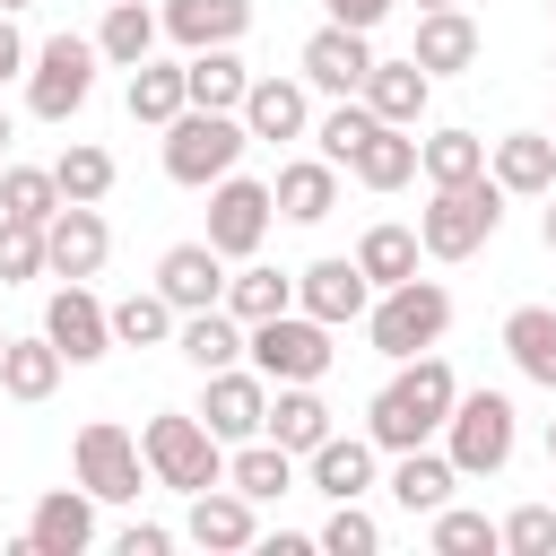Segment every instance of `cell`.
<instances>
[{
    "mask_svg": "<svg viewBox=\"0 0 556 556\" xmlns=\"http://www.w3.org/2000/svg\"><path fill=\"white\" fill-rule=\"evenodd\" d=\"M547 139H556V130H547Z\"/></svg>",
    "mask_w": 556,
    "mask_h": 556,
    "instance_id": "56",
    "label": "cell"
},
{
    "mask_svg": "<svg viewBox=\"0 0 556 556\" xmlns=\"http://www.w3.org/2000/svg\"><path fill=\"white\" fill-rule=\"evenodd\" d=\"M104 313H113V348H174V321H182L156 287H130V295L104 304Z\"/></svg>",
    "mask_w": 556,
    "mask_h": 556,
    "instance_id": "38",
    "label": "cell"
},
{
    "mask_svg": "<svg viewBox=\"0 0 556 556\" xmlns=\"http://www.w3.org/2000/svg\"><path fill=\"white\" fill-rule=\"evenodd\" d=\"M295 478H304V460H295L287 443H269V434H243V443H226V486H235V495H252V504H278V495H295Z\"/></svg>",
    "mask_w": 556,
    "mask_h": 556,
    "instance_id": "24",
    "label": "cell"
},
{
    "mask_svg": "<svg viewBox=\"0 0 556 556\" xmlns=\"http://www.w3.org/2000/svg\"><path fill=\"white\" fill-rule=\"evenodd\" d=\"M478 52H486V35H478L469 9H417V43H408V61H417L426 78H460V70H478Z\"/></svg>",
    "mask_w": 556,
    "mask_h": 556,
    "instance_id": "20",
    "label": "cell"
},
{
    "mask_svg": "<svg viewBox=\"0 0 556 556\" xmlns=\"http://www.w3.org/2000/svg\"><path fill=\"white\" fill-rule=\"evenodd\" d=\"M96 70H104V52H96V35H43L35 52H26V113L35 122H78L87 113V96H96Z\"/></svg>",
    "mask_w": 556,
    "mask_h": 556,
    "instance_id": "6",
    "label": "cell"
},
{
    "mask_svg": "<svg viewBox=\"0 0 556 556\" xmlns=\"http://www.w3.org/2000/svg\"><path fill=\"white\" fill-rule=\"evenodd\" d=\"M243 365L261 382H321L339 365V330L313 321V313H269V321H243Z\"/></svg>",
    "mask_w": 556,
    "mask_h": 556,
    "instance_id": "4",
    "label": "cell"
},
{
    "mask_svg": "<svg viewBox=\"0 0 556 556\" xmlns=\"http://www.w3.org/2000/svg\"><path fill=\"white\" fill-rule=\"evenodd\" d=\"M104 252H113V226L96 200H61L43 217V278H96Z\"/></svg>",
    "mask_w": 556,
    "mask_h": 556,
    "instance_id": "11",
    "label": "cell"
},
{
    "mask_svg": "<svg viewBox=\"0 0 556 556\" xmlns=\"http://www.w3.org/2000/svg\"><path fill=\"white\" fill-rule=\"evenodd\" d=\"M269 200H278L287 226H321V217L339 208V165H330V156H287V165L269 174Z\"/></svg>",
    "mask_w": 556,
    "mask_h": 556,
    "instance_id": "26",
    "label": "cell"
},
{
    "mask_svg": "<svg viewBox=\"0 0 556 556\" xmlns=\"http://www.w3.org/2000/svg\"><path fill=\"white\" fill-rule=\"evenodd\" d=\"M174 356H182L191 374L243 365V321H235L226 304H208V313H182V321H174Z\"/></svg>",
    "mask_w": 556,
    "mask_h": 556,
    "instance_id": "32",
    "label": "cell"
},
{
    "mask_svg": "<svg viewBox=\"0 0 556 556\" xmlns=\"http://www.w3.org/2000/svg\"><path fill=\"white\" fill-rule=\"evenodd\" d=\"M0 348H9V330H0Z\"/></svg>",
    "mask_w": 556,
    "mask_h": 556,
    "instance_id": "55",
    "label": "cell"
},
{
    "mask_svg": "<svg viewBox=\"0 0 556 556\" xmlns=\"http://www.w3.org/2000/svg\"><path fill=\"white\" fill-rule=\"evenodd\" d=\"M113 148H96V139H70L61 156H52V182H61V200H104L113 191Z\"/></svg>",
    "mask_w": 556,
    "mask_h": 556,
    "instance_id": "41",
    "label": "cell"
},
{
    "mask_svg": "<svg viewBox=\"0 0 556 556\" xmlns=\"http://www.w3.org/2000/svg\"><path fill=\"white\" fill-rule=\"evenodd\" d=\"M417 226H400V217H382V226H365L356 235V269L374 278V287H400V278H417Z\"/></svg>",
    "mask_w": 556,
    "mask_h": 556,
    "instance_id": "37",
    "label": "cell"
},
{
    "mask_svg": "<svg viewBox=\"0 0 556 556\" xmlns=\"http://www.w3.org/2000/svg\"><path fill=\"white\" fill-rule=\"evenodd\" d=\"M365 304H374V278L356 269V252H321V261L295 269V313L348 330V321H365Z\"/></svg>",
    "mask_w": 556,
    "mask_h": 556,
    "instance_id": "12",
    "label": "cell"
},
{
    "mask_svg": "<svg viewBox=\"0 0 556 556\" xmlns=\"http://www.w3.org/2000/svg\"><path fill=\"white\" fill-rule=\"evenodd\" d=\"M356 96L374 104V122L417 130V122H426V104H434V78H426L417 61H382V52H374V70H365V87H356Z\"/></svg>",
    "mask_w": 556,
    "mask_h": 556,
    "instance_id": "27",
    "label": "cell"
},
{
    "mask_svg": "<svg viewBox=\"0 0 556 556\" xmlns=\"http://www.w3.org/2000/svg\"><path fill=\"white\" fill-rule=\"evenodd\" d=\"M269 226H278V200H269V182L261 174H217L208 182V252L217 261H252L261 243H269Z\"/></svg>",
    "mask_w": 556,
    "mask_h": 556,
    "instance_id": "10",
    "label": "cell"
},
{
    "mask_svg": "<svg viewBox=\"0 0 556 556\" xmlns=\"http://www.w3.org/2000/svg\"><path fill=\"white\" fill-rule=\"evenodd\" d=\"M0 9H9V17H17V9H35V0H0Z\"/></svg>",
    "mask_w": 556,
    "mask_h": 556,
    "instance_id": "53",
    "label": "cell"
},
{
    "mask_svg": "<svg viewBox=\"0 0 556 556\" xmlns=\"http://www.w3.org/2000/svg\"><path fill=\"white\" fill-rule=\"evenodd\" d=\"M434 443L452 452V469H460V478H504V469H513V452H521V408H513L504 391H460Z\"/></svg>",
    "mask_w": 556,
    "mask_h": 556,
    "instance_id": "5",
    "label": "cell"
},
{
    "mask_svg": "<svg viewBox=\"0 0 556 556\" xmlns=\"http://www.w3.org/2000/svg\"><path fill=\"white\" fill-rule=\"evenodd\" d=\"M156 26H165L174 52L243 43V35H252V0H156Z\"/></svg>",
    "mask_w": 556,
    "mask_h": 556,
    "instance_id": "22",
    "label": "cell"
},
{
    "mask_svg": "<svg viewBox=\"0 0 556 556\" xmlns=\"http://www.w3.org/2000/svg\"><path fill=\"white\" fill-rule=\"evenodd\" d=\"M70 469H78V486H87L96 504H139V495H148V452H139V434L113 426V417H87V426H78Z\"/></svg>",
    "mask_w": 556,
    "mask_h": 556,
    "instance_id": "9",
    "label": "cell"
},
{
    "mask_svg": "<svg viewBox=\"0 0 556 556\" xmlns=\"http://www.w3.org/2000/svg\"><path fill=\"white\" fill-rule=\"evenodd\" d=\"M321 9H330V26H356V35H374V26H382L400 0H321Z\"/></svg>",
    "mask_w": 556,
    "mask_h": 556,
    "instance_id": "46",
    "label": "cell"
},
{
    "mask_svg": "<svg viewBox=\"0 0 556 556\" xmlns=\"http://www.w3.org/2000/svg\"><path fill=\"white\" fill-rule=\"evenodd\" d=\"M182 539H191V547H208V556H243V547L261 539V504H252V495H235V486L217 478V486H200V495H191Z\"/></svg>",
    "mask_w": 556,
    "mask_h": 556,
    "instance_id": "19",
    "label": "cell"
},
{
    "mask_svg": "<svg viewBox=\"0 0 556 556\" xmlns=\"http://www.w3.org/2000/svg\"><path fill=\"white\" fill-rule=\"evenodd\" d=\"M408 9H460V0H408Z\"/></svg>",
    "mask_w": 556,
    "mask_h": 556,
    "instance_id": "52",
    "label": "cell"
},
{
    "mask_svg": "<svg viewBox=\"0 0 556 556\" xmlns=\"http://www.w3.org/2000/svg\"><path fill=\"white\" fill-rule=\"evenodd\" d=\"M43 339H52L70 365H96V356H113V313L96 304V287H87V278H61V287L43 295Z\"/></svg>",
    "mask_w": 556,
    "mask_h": 556,
    "instance_id": "13",
    "label": "cell"
},
{
    "mask_svg": "<svg viewBox=\"0 0 556 556\" xmlns=\"http://www.w3.org/2000/svg\"><path fill=\"white\" fill-rule=\"evenodd\" d=\"M547 460H556V417H547Z\"/></svg>",
    "mask_w": 556,
    "mask_h": 556,
    "instance_id": "54",
    "label": "cell"
},
{
    "mask_svg": "<svg viewBox=\"0 0 556 556\" xmlns=\"http://www.w3.org/2000/svg\"><path fill=\"white\" fill-rule=\"evenodd\" d=\"M43 278V226L35 217H0V287Z\"/></svg>",
    "mask_w": 556,
    "mask_h": 556,
    "instance_id": "45",
    "label": "cell"
},
{
    "mask_svg": "<svg viewBox=\"0 0 556 556\" xmlns=\"http://www.w3.org/2000/svg\"><path fill=\"white\" fill-rule=\"evenodd\" d=\"M9 139H17V122H9V104H0V156H9Z\"/></svg>",
    "mask_w": 556,
    "mask_h": 556,
    "instance_id": "51",
    "label": "cell"
},
{
    "mask_svg": "<svg viewBox=\"0 0 556 556\" xmlns=\"http://www.w3.org/2000/svg\"><path fill=\"white\" fill-rule=\"evenodd\" d=\"M113 547H122V556H165V547H174V530H165V521H122V539H113Z\"/></svg>",
    "mask_w": 556,
    "mask_h": 556,
    "instance_id": "47",
    "label": "cell"
},
{
    "mask_svg": "<svg viewBox=\"0 0 556 556\" xmlns=\"http://www.w3.org/2000/svg\"><path fill=\"white\" fill-rule=\"evenodd\" d=\"M217 443H243V434H261V417H269V382L252 374V365H217V374H200V408H191Z\"/></svg>",
    "mask_w": 556,
    "mask_h": 556,
    "instance_id": "16",
    "label": "cell"
},
{
    "mask_svg": "<svg viewBox=\"0 0 556 556\" xmlns=\"http://www.w3.org/2000/svg\"><path fill=\"white\" fill-rule=\"evenodd\" d=\"M122 104H130V122L165 130V122H174V113L191 104V96H182V61H156V52H148V61H139L130 78H122Z\"/></svg>",
    "mask_w": 556,
    "mask_h": 556,
    "instance_id": "35",
    "label": "cell"
},
{
    "mask_svg": "<svg viewBox=\"0 0 556 556\" xmlns=\"http://www.w3.org/2000/svg\"><path fill=\"white\" fill-rule=\"evenodd\" d=\"M139 452H148V478L174 486V495H200V486L226 478V443H217L191 408H156V417L139 426Z\"/></svg>",
    "mask_w": 556,
    "mask_h": 556,
    "instance_id": "7",
    "label": "cell"
},
{
    "mask_svg": "<svg viewBox=\"0 0 556 556\" xmlns=\"http://www.w3.org/2000/svg\"><path fill=\"white\" fill-rule=\"evenodd\" d=\"M243 87H252V70H243V52H235V43L182 52V96H191V104H208V113H235V104H243Z\"/></svg>",
    "mask_w": 556,
    "mask_h": 556,
    "instance_id": "34",
    "label": "cell"
},
{
    "mask_svg": "<svg viewBox=\"0 0 556 556\" xmlns=\"http://www.w3.org/2000/svg\"><path fill=\"white\" fill-rule=\"evenodd\" d=\"M304 486L313 495H330V504H348V495H374L382 486V452H374V434L356 426V434H321L313 452H304Z\"/></svg>",
    "mask_w": 556,
    "mask_h": 556,
    "instance_id": "17",
    "label": "cell"
},
{
    "mask_svg": "<svg viewBox=\"0 0 556 556\" xmlns=\"http://www.w3.org/2000/svg\"><path fill=\"white\" fill-rule=\"evenodd\" d=\"M426 547H434V556H495L504 539H495L486 513H469V504H434V513H426Z\"/></svg>",
    "mask_w": 556,
    "mask_h": 556,
    "instance_id": "40",
    "label": "cell"
},
{
    "mask_svg": "<svg viewBox=\"0 0 556 556\" xmlns=\"http://www.w3.org/2000/svg\"><path fill=\"white\" fill-rule=\"evenodd\" d=\"M235 122L252 130V148H278V139H304V130H313V87H304V78H261V70H252V87H243V104H235Z\"/></svg>",
    "mask_w": 556,
    "mask_h": 556,
    "instance_id": "18",
    "label": "cell"
},
{
    "mask_svg": "<svg viewBox=\"0 0 556 556\" xmlns=\"http://www.w3.org/2000/svg\"><path fill=\"white\" fill-rule=\"evenodd\" d=\"M252 547H261V556H304L313 539H304V530H269V539H252Z\"/></svg>",
    "mask_w": 556,
    "mask_h": 556,
    "instance_id": "49",
    "label": "cell"
},
{
    "mask_svg": "<svg viewBox=\"0 0 556 556\" xmlns=\"http://www.w3.org/2000/svg\"><path fill=\"white\" fill-rule=\"evenodd\" d=\"M61 374H70V356L35 330V339H9L0 348V400H17V408H35V400H52L61 391Z\"/></svg>",
    "mask_w": 556,
    "mask_h": 556,
    "instance_id": "29",
    "label": "cell"
},
{
    "mask_svg": "<svg viewBox=\"0 0 556 556\" xmlns=\"http://www.w3.org/2000/svg\"><path fill=\"white\" fill-rule=\"evenodd\" d=\"M504 226V182L495 174H469V182H426V208H417V252L426 261H469L486 252Z\"/></svg>",
    "mask_w": 556,
    "mask_h": 556,
    "instance_id": "2",
    "label": "cell"
},
{
    "mask_svg": "<svg viewBox=\"0 0 556 556\" xmlns=\"http://www.w3.org/2000/svg\"><path fill=\"white\" fill-rule=\"evenodd\" d=\"M96 495L87 486H52V495H35V513H26V530H17V556H87L96 547Z\"/></svg>",
    "mask_w": 556,
    "mask_h": 556,
    "instance_id": "14",
    "label": "cell"
},
{
    "mask_svg": "<svg viewBox=\"0 0 556 556\" xmlns=\"http://www.w3.org/2000/svg\"><path fill=\"white\" fill-rule=\"evenodd\" d=\"M295 304V269H269L261 252L243 261V269H226V313L235 321H269V313H287Z\"/></svg>",
    "mask_w": 556,
    "mask_h": 556,
    "instance_id": "36",
    "label": "cell"
},
{
    "mask_svg": "<svg viewBox=\"0 0 556 556\" xmlns=\"http://www.w3.org/2000/svg\"><path fill=\"white\" fill-rule=\"evenodd\" d=\"M243 148H252V130H243L235 113L182 104V113L165 122V174H174L182 191H208L217 174H235V165H243Z\"/></svg>",
    "mask_w": 556,
    "mask_h": 556,
    "instance_id": "8",
    "label": "cell"
},
{
    "mask_svg": "<svg viewBox=\"0 0 556 556\" xmlns=\"http://www.w3.org/2000/svg\"><path fill=\"white\" fill-rule=\"evenodd\" d=\"M486 174L504 182V200H547L556 191V139L547 130H504V139H486Z\"/></svg>",
    "mask_w": 556,
    "mask_h": 556,
    "instance_id": "23",
    "label": "cell"
},
{
    "mask_svg": "<svg viewBox=\"0 0 556 556\" xmlns=\"http://www.w3.org/2000/svg\"><path fill=\"white\" fill-rule=\"evenodd\" d=\"M348 174H356L365 191H408V182H417V130L374 122V130H365V148L348 156Z\"/></svg>",
    "mask_w": 556,
    "mask_h": 556,
    "instance_id": "31",
    "label": "cell"
},
{
    "mask_svg": "<svg viewBox=\"0 0 556 556\" xmlns=\"http://www.w3.org/2000/svg\"><path fill=\"white\" fill-rule=\"evenodd\" d=\"M504 356H513L521 382L556 391V304H513L504 313Z\"/></svg>",
    "mask_w": 556,
    "mask_h": 556,
    "instance_id": "30",
    "label": "cell"
},
{
    "mask_svg": "<svg viewBox=\"0 0 556 556\" xmlns=\"http://www.w3.org/2000/svg\"><path fill=\"white\" fill-rule=\"evenodd\" d=\"M539 243L556 252V191H547V208H539Z\"/></svg>",
    "mask_w": 556,
    "mask_h": 556,
    "instance_id": "50",
    "label": "cell"
},
{
    "mask_svg": "<svg viewBox=\"0 0 556 556\" xmlns=\"http://www.w3.org/2000/svg\"><path fill=\"white\" fill-rule=\"evenodd\" d=\"M365 348L374 356H426V348H443V330H452V287L443 278H400V287H374V304H365Z\"/></svg>",
    "mask_w": 556,
    "mask_h": 556,
    "instance_id": "3",
    "label": "cell"
},
{
    "mask_svg": "<svg viewBox=\"0 0 556 556\" xmlns=\"http://www.w3.org/2000/svg\"><path fill=\"white\" fill-rule=\"evenodd\" d=\"M452 400H460V374H452V356H443V348L400 356V365H391V382L365 400V434H374V452L391 460V452L434 443V434H443V417H452Z\"/></svg>",
    "mask_w": 556,
    "mask_h": 556,
    "instance_id": "1",
    "label": "cell"
},
{
    "mask_svg": "<svg viewBox=\"0 0 556 556\" xmlns=\"http://www.w3.org/2000/svg\"><path fill=\"white\" fill-rule=\"evenodd\" d=\"M61 208V182H52V165H9L0 156V217H52Z\"/></svg>",
    "mask_w": 556,
    "mask_h": 556,
    "instance_id": "42",
    "label": "cell"
},
{
    "mask_svg": "<svg viewBox=\"0 0 556 556\" xmlns=\"http://www.w3.org/2000/svg\"><path fill=\"white\" fill-rule=\"evenodd\" d=\"M313 547L321 556H374L382 547V521L365 513V495H348V504H330V521L313 530Z\"/></svg>",
    "mask_w": 556,
    "mask_h": 556,
    "instance_id": "43",
    "label": "cell"
},
{
    "mask_svg": "<svg viewBox=\"0 0 556 556\" xmlns=\"http://www.w3.org/2000/svg\"><path fill=\"white\" fill-rule=\"evenodd\" d=\"M417 174H426V182H469V174H486V139L460 130V122H452V130H426V139H417Z\"/></svg>",
    "mask_w": 556,
    "mask_h": 556,
    "instance_id": "39",
    "label": "cell"
},
{
    "mask_svg": "<svg viewBox=\"0 0 556 556\" xmlns=\"http://www.w3.org/2000/svg\"><path fill=\"white\" fill-rule=\"evenodd\" d=\"M261 434L269 443H287L295 460L330 434V400H321V382H269V417H261Z\"/></svg>",
    "mask_w": 556,
    "mask_h": 556,
    "instance_id": "28",
    "label": "cell"
},
{
    "mask_svg": "<svg viewBox=\"0 0 556 556\" xmlns=\"http://www.w3.org/2000/svg\"><path fill=\"white\" fill-rule=\"evenodd\" d=\"M156 295H165L174 313H208V304H226V261L208 252V235L156 252Z\"/></svg>",
    "mask_w": 556,
    "mask_h": 556,
    "instance_id": "21",
    "label": "cell"
},
{
    "mask_svg": "<svg viewBox=\"0 0 556 556\" xmlns=\"http://www.w3.org/2000/svg\"><path fill=\"white\" fill-rule=\"evenodd\" d=\"M365 70H374V35H356V26H313L304 35V52H295V78L313 87V96H356L365 87Z\"/></svg>",
    "mask_w": 556,
    "mask_h": 556,
    "instance_id": "15",
    "label": "cell"
},
{
    "mask_svg": "<svg viewBox=\"0 0 556 556\" xmlns=\"http://www.w3.org/2000/svg\"><path fill=\"white\" fill-rule=\"evenodd\" d=\"M495 539H504V556H556V504H513L495 521Z\"/></svg>",
    "mask_w": 556,
    "mask_h": 556,
    "instance_id": "44",
    "label": "cell"
},
{
    "mask_svg": "<svg viewBox=\"0 0 556 556\" xmlns=\"http://www.w3.org/2000/svg\"><path fill=\"white\" fill-rule=\"evenodd\" d=\"M452 486H460V469H452V452H443V443L391 452V469H382V495H391L400 513H434V504H452Z\"/></svg>",
    "mask_w": 556,
    "mask_h": 556,
    "instance_id": "25",
    "label": "cell"
},
{
    "mask_svg": "<svg viewBox=\"0 0 556 556\" xmlns=\"http://www.w3.org/2000/svg\"><path fill=\"white\" fill-rule=\"evenodd\" d=\"M26 52H35V43H26V35H17V17L0 9V78H26Z\"/></svg>",
    "mask_w": 556,
    "mask_h": 556,
    "instance_id": "48",
    "label": "cell"
},
{
    "mask_svg": "<svg viewBox=\"0 0 556 556\" xmlns=\"http://www.w3.org/2000/svg\"><path fill=\"white\" fill-rule=\"evenodd\" d=\"M156 43H165V26H156V0H104V26H96V52H104V70H139Z\"/></svg>",
    "mask_w": 556,
    "mask_h": 556,
    "instance_id": "33",
    "label": "cell"
}]
</instances>
